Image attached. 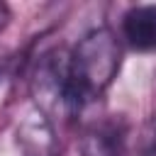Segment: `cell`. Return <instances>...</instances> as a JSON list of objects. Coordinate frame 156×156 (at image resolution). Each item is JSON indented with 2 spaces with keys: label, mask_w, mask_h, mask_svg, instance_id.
<instances>
[{
  "label": "cell",
  "mask_w": 156,
  "mask_h": 156,
  "mask_svg": "<svg viewBox=\"0 0 156 156\" xmlns=\"http://www.w3.org/2000/svg\"><path fill=\"white\" fill-rule=\"evenodd\" d=\"M122 44L112 29L98 27L83 34L66 56V88L76 112L95 102L117 78Z\"/></svg>",
  "instance_id": "1"
},
{
  "label": "cell",
  "mask_w": 156,
  "mask_h": 156,
  "mask_svg": "<svg viewBox=\"0 0 156 156\" xmlns=\"http://www.w3.org/2000/svg\"><path fill=\"white\" fill-rule=\"evenodd\" d=\"M32 95L37 100V110L49 115H76L68 88H66V56L49 54L39 61L32 78Z\"/></svg>",
  "instance_id": "2"
},
{
  "label": "cell",
  "mask_w": 156,
  "mask_h": 156,
  "mask_svg": "<svg viewBox=\"0 0 156 156\" xmlns=\"http://www.w3.org/2000/svg\"><path fill=\"white\" fill-rule=\"evenodd\" d=\"M80 156H124V124L115 119H102L90 124L80 141Z\"/></svg>",
  "instance_id": "3"
},
{
  "label": "cell",
  "mask_w": 156,
  "mask_h": 156,
  "mask_svg": "<svg viewBox=\"0 0 156 156\" xmlns=\"http://www.w3.org/2000/svg\"><path fill=\"white\" fill-rule=\"evenodd\" d=\"M122 39L136 51H156V5H134L122 17Z\"/></svg>",
  "instance_id": "4"
},
{
  "label": "cell",
  "mask_w": 156,
  "mask_h": 156,
  "mask_svg": "<svg viewBox=\"0 0 156 156\" xmlns=\"http://www.w3.org/2000/svg\"><path fill=\"white\" fill-rule=\"evenodd\" d=\"M139 149H141V156H156V112L149 117V122L141 132Z\"/></svg>",
  "instance_id": "5"
},
{
  "label": "cell",
  "mask_w": 156,
  "mask_h": 156,
  "mask_svg": "<svg viewBox=\"0 0 156 156\" xmlns=\"http://www.w3.org/2000/svg\"><path fill=\"white\" fill-rule=\"evenodd\" d=\"M7 22H10V7L5 2H0V29H5Z\"/></svg>",
  "instance_id": "6"
}]
</instances>
